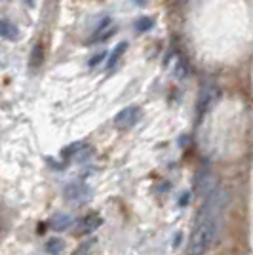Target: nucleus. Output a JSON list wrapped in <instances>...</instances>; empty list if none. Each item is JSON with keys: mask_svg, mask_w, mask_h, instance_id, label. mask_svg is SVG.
<instances>
[{"mask_svg": "<svg viewBox=\"0 0 253 255\" xmlns=\"http://www.w3.org/2000/svg\"><path fill=\"white\" fill-rule=\"evenodd\" d=\"M219 221L217 217H198L196 229L190 236L189 255H204L217 238Z\"/></svg>", "mask_w": 253, "mask_h": 255, "instance_id": "f257e3e1", "label": "nucleus"}, {"mask_svg": "<svg viewBox=\"0 0 253 255\" xmlns=\"http://www.w3.org/2000/svg\"><path fill=\"white\" fill-rule=\"evenodd\" d=\"M139 118H141V109L139 107H126L115 117V126L118 129H129V128H133L137 124Z\"/></svg>", "mask_w": 253, "mask_h": 255, "instance_id": "f03ea898", "label": "nucleus"}, {"mask_svg": "<svg viewBox=\"0 0 253 255\" xmlns=\"http://www.w3.org/2000/svg\"><path fill=\"white\" fill-rule=\"evenodd\" d=\"M63 194L69 202L82 204V202H88L92 198V189L86 183H71V185L65 187Z\"/></svg>", "mask_w": 253, "mask_h": 255, "instance_id": "7ed1b4c3", "label": "nucleus"}, {"mask_svg": "<svg viewBox=\"0 0 253 255\" xmlns=\"http://www.w3.org/2000/svg\"><path fill=\"white\" fill-rule=\"evenodd\" d=\"M217 99H219V88L215 84L204 86L200 92V99H198V111H200V115L208 113L211 107L217 103Z\"/></svg>", "mask_w": 253, "mask_h": 255, "instance_id": "20e7f679", "label": "nucleus"}, {"mask_svg": "<svg viewBox=\"0 0 253 255\" xmlns=\"http://www.w3.org/2000/svg\"><path fill=\"white\" fill-rule=\"evenodd\" d=\"M103 223V219H101V215L99 213H88L86 217H82L78 225H76V234H90L97 231L99 227Z\"/></svg>", "mask_w": 253, "mask_h": 255, "instance_id": "39448f33", "label": "nucleus"}, {"mask_svg": "<svg viewBox=\"0 0 253 255\" xmlns=\"http://www.w3.org/2000/svg\"><path fill=\"white\" fill-rule=\"evenodd\" d=\"M73 225V217L71 215H67V213H57V215H53L52 219H50V229L52 231H65V229H69Z\"/></svg>", "mask_w": 253, "mask_h": 255, "instance_id": "423d86ee", "label": "nucleus"}, {"mask_svg": "<svg viewBox=\"0 0 253 255\" xmlns=\"http://www.w3.org/2000/svg\"><path fill=\"white\" fill-rule=\"evenodd\" d=\"M0 36L6 38V40H17L19 38V29L8 19H2L0 21Z\"/></svg>", "mask_w": 253, "mask_h": 255, "instance_id": "0eeeda50", "label": "nucleus"}, {"mask_svg": "<svg viewBox=\"0 0 253 255\" xmlns=\"http://www.w3.org/2000/svg\"><path fill=\"white\" fill-rule=\"evenodd\" d=\"M115 32H116V27L109 25V21H107L103 27H99V29H97V32L94 34V38H92V40H94V42H105L107 38H111Z\"/></svg>", "mask_w": 253, "mask_h": 255, "instance_id": "6e6552de", "label": "nucleus"}, {"mask_svg": "<svg viewBox=\"0 0 253 255\" xmlns=\"http://www.w3.org/2000/svg\"><path fill=\"white\" fill-rule=\"evenodd\" d=\"M126 50H127V44L126 42H120V44H118L115 50L111 52V55H109L107 67H109V69H113V67H115V65L118 63V59H120V57H122V55L126 53Z\"/></svg>", "mask_w": 253, "mask_h": 255, "instance_id": "1a4fd4ad", "label": "nucleus"}, {"mask_svg": "<svg viewBox=\"0 0 253 255\" xmlns=\"http://www.w3.org/2000/svg\"><path fill=\"white\" fill-rule=\"evenodd\" d=\"M63 250H65V242L59 240V238H50V240L46 242V252L50 255H61Z\"/></svg>", "mask_w": 253, "mask_h": 255, "instance_id": "9d476101", "label": "nucleus"}, {"mask_svg": "<svg viewBox=\"0 0 253 255\" xmlns=\"http://www.w3.org/2000/svg\"><path fill=\"white\" fill-rule=\"evenodd\" d=\"M95 244H97V240L95 238H90V240H84L82 244L78 246L76 250H74L73 255H92L95 250Z\"/></svg>", "mask_w": 253, "mask_h": 255, "instance_id": "9b49d317", "label": "nucleus"}, {"mask_svg": "<svg viewBox=\"0 0 253 255\" xmlns=\"http://www.w3.org/2000/svg\"><path fill=\"white\" fill-rule=\"evenodd\" d=\"M44 61V48L40 46V44H36L34 48H32V52H31V67H40Z\"/></svg>", "mask_w": 253, "mask_h": 255, "instance_id": "f8f14e48", "label": "nucleus"}, {"mask_svg": "<svg viewBox=\"0 0 253 255\" xmlns=\"http://www.w3.org/2000/svg\"><path fill=\"white\" fill-rule=\"evenodd\" d=\"M152 25H154V21H152L150 17H139L137 21H135V31L137 32L150 31V29H152Z\"/></svg>", "mask_w": 253, "mask_h": 255, "instance_id": "ddd939ff", "label": "nucleus"}, {"mask_svg": "<svg viewBox=\"0 0 253 255\" xmlns=\"http://www.w3.org/2000/svg\"><path fill=\"white\" fill-rule=\"evenodd\" d=\"M173 75L177 76V78H185V76H187V65H185V61H183V59H177V61H175Z\"/></svg>", "mask_w": 253, "mask_h": 255, "instance_id": "4468645a", "label": "nucleus"}, {"mask_svg": "<svg viewBox=\"0 0 253 255\" xmlns=\"http://www.w3.org/2000/svg\"><path fill=\"white\" fill-rule=\"evenodd\" d=\"M101 59H105V53H99V55L92 57V59H90V67H95V65H99V61H101Z\"/></svg>", "mask_w": 253, "mask_h": 255, "instance_id": "2eb2a0df", "label": "nucleus"}, {"mask_svg": "<svg viewBox=\"0 0 253 255\" xmlns=\"http://www.w3.org/2000/svg\"><path fill=\"white\" fill-rule=\"evenodd\" d=\"M25 2H27L29 6H32V4H34V0H25Z\"/></svg>", "mask_w": 253, "mask_h": 255, "instance_id": "dca6fc26", "label": "nucleus"}]
</instances>
